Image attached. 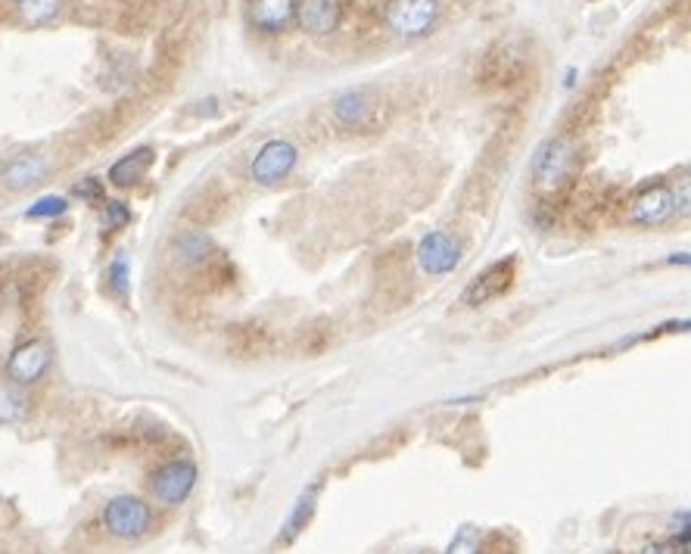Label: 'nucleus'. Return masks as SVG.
I'll return each instance as SVG.
<instances>
[{"mask_svg": "<svg viewBox=\"0 0 691 554\" xmlns=\"http://www.w3.org/2000/svg\"><path fill=\"white\" fill-rule=\"evenodd\" d=\"M101 523L119 542H138L153 530V508L138 495H116L103 505Z\"/></svg>", "mask_w": 691, "mask_h": 554, "instance_id": "obj_1", "label": "nucleus"}, {"mask_svg": "<svg viewBox=\"0 0 691 554\" xmlns=\"http://www.w3.org/2000/svg\"><path fill=\"white\" fill-rule=\"evenodd\" d=\"M579 165V156H576V146L570 144L567 138H551L546 144L536 150V160H532V181L542 193H558L561 187H567V181L573 178Z\"/></svg>", "mask_w": 691, "mask_h": 554, "instance_id": "obj_2", "label": "nucleus"}, {"mask_svg": "<svg viewBox=\"0 0 691 554\" xmlns=\"http://www.w3.org/2000/svg\"><path fill=\"white\" fill-rule=\"evenodd\" d=\"M443 16V3L440 0H389L387 3V28L399 38H424L436 28V22Z\"/></svg>", "mask_w": 691, "mask_h": 554, "instance_id": "obj_3", "label": "nucleus"}, {"mask_svg": "<svg viewBox=\"0 0 691 554\" xmlns=\"http://www.w3.org/2000/svg\"><path fill=\"white\" fill-rule=\"evenodd\" d=\"M197 464L190 458H178V461H168L163 468H156L153 476H150V493L153 498L165 505V508H175L190 498L194 486H197Z\"/></svg>", "mask_w": 691, "mask_h": 554, "instance_id": "obj_4", "label": "nucleus"}, {"mask_svg": "<svg viewBox=\"0 0 691 554\" xmlns=\"http://www.w3.org/2000/svg\"><path fill=\"white\" fill-rule=\"evenodd\" d=\"M50 362H54V350L44 340H25V343H20L16 350L10 352L3 377L25 390V387H35L44 374L50 370Z\"/></svg>", "mask_w": 691, "mask_h": 554, "instance_id": "obj_5", "label": "nucleus"}, {"mask_svg": "<svg viewBox=\"0 0 691 554\" xmlns=\"http://www.w3.org/2000/svg\"><path fill=\"white\" fill-rule=\"evenodd\" d=\"M380 113H384V97L371 87H355V91H346L333 103V116L337 122L346 125V128H355V131H371L380 122Z\"/></svg>", "mask_w": 691, "mask_h": 554, "instance_id": "obj_6", "label": "nucleus"}, {"mask_svg": "<svg viewBox=\"0 0 691 554\" xmlns=\"http://www.w3.org/2000/svg\"><path fill=\"white\" fill-rule=\"evenodd\" d=\"M296 160H300V150L284 138H274V141L259 146V153L253 156V165H249V175H253L256 185L262 187L281 185L286 175L296 168Z\"/></svg>", "mask_w": 691, "mask_h": 554, "instance_id": "obj_7", "label": "nucleus"}, {"mask_svg": "<svg viewBox=\"0 0 691 554\" xmlns=\"http://www.w3.org/2000/svg\"><path fill=\"white\" fill-rule=\"evenodd\" d=\"M461 262V247L455 237H448L443 231H430L428 237H421L418 244V266L430 278H443L452 274Z\"/></svg>", "mask_w": 691, "mask_h": 554, "instance_id": "obj_8", "label": "nucleus"}, {"mask_svg": "<svg viewBox=\"0 0 691 554\" xmlns=\"http://www.w3.org/2000/svg\"><path fill=\"white\" fill-rule=\"evenodd\" d=\"M514 274H517V262L514 259H502V262H492L487 271H480L473 281L465 290V306H487L492 299L505 296L514 284Z\"/></svg>", "mask_w": 691, "mask_h": 554, "instance_id": "obj_9", "label": "nucleus"}, {"mask_svg": "<svg viewBox=\"0 0 691 554\" xmlns=\"http://www.w3.org/2000/svg\"><path fill=\"white\" fill-rule=\"evenodd\" d=\"M676 212V197L667 185H651L645 187L630 205V222L632 225L654 227L664 225Z\"/></svg>", "mask_w": 691, "mask_h": 554, "instance_id": "obj_10", "label": "nucleus"}, {"mask_svg": "<svg viewBox=\"0 0 691 554\" xmlns=\"http://www.w3.org/2000/svg\"><path fill=\"white\" fill-rule=\"evenodd\" d=\"M296 20L312 38H327L343 22V0H300Z\"/></svg>", "mask_w": 691, "mask_h": 554, "instance_id": "obj_11", "label": "nucleus"}, {"mask_svg": "<svg viewBox=\"0 0 691 554\" xmlns=\"http://www.w3.org/2000/svg\"><path fill=\"white\" fill-rule=\"evenodd\" d=\"M50 172V160L44 153H22V156H13L10 163L0 168V185L7 190H32L35 185H42Z\"/></svg>", "mask_w": 691, "mask_h": 554, "instance_id": "obj_12", "label": "nucleus"}, {"mask_svg": "<svg viewBox=\"0 0 691 554\" xmlns=\"http://www.w3.org/2000/svg\"><path fill=\"white\" fill-rule=\"evenodd\" d=\"M296 3L300 0H249V22L262 35H281L296 20Z\"/></svg>", "mask_w": 691, "mask_h": 554, "instance_id": "obj_13", "label": "nucleus"}, {"mask_svg": "<svg viewBox=\"0 0 691 554\" xmlns=\"http://www.w3.org/2000/svg\"><path fill=\"white\" fill-rule=\"evenodd\" d=\"M156 163V150L153 146H138L128 156H122L119 163L109 168V185L116 187H134L143 181V175Z\"/></svg>", "mask_w": 691, "mask_h": 554, "instance_id": "obj_14", "label": "nucleus"}, {"mask_svg": "<svg viewBox=\"0 0 691 554\" xmlns=\"http://www.w3.org/2000/svg\"><path fill=\"white\" fill-rule=\"evenodd\" d=\"M212 249H215V244L206 234H200V231H184V234H178L172 240V262L181 268L206 266L212 259Z\"/></svg>", "mask_w": 691, "mask_h": 554, "instance_id": "obj_15", "label": "nucleus"}, {"mask_svg": "<svg viewBox=\"0 0 691 554\" xmlns=\"http://www.w3.org/2000/svg\"><path fill=\"white\" fill-rule=\"evenodd\" d=\"M28 414H32V402L25 390L0 377V427H16L22 421H28Z\"/></svg>", "mask_w": 691, "mask_h": 554, "instance_id": "obj_16", "label": "nucleus"}, {"mask_svg": "<svg viewBox=\"0 0 691 554\" xmlns=\"http://www.w3.org/2000/svg\"><path fill=\"white\" fill-rule=\"evenodd\" d=\"M520 75V62L508 50H489L483 69L477 72V79H483V84H511Z\"/></svg>", "mask_w": 691, "mask_h": 554, "instance_id": "obj_17", "label": "nucleus"}, {"mask_svg": "<svg viewBox=\"0 0 691 554\" xmlns=\"http://www.w3.org/2000/svg\"><path fill=\"white\" fill-rule=\"evenodd\" d=\"M62 3H66V0H13L16 16H20L22 25H28V28L50 25V22L60 16Z\"/></svg>", "mask_w": 691, "mask_h": 554, "instance_id": "obj_18", "label": "nucleus"}, {"mask_svg": "<svg viewBox=\"0 0 691 554\" xmlns=\"http://www.w3.org/2000/svg\"><path fill=\"white\" fill-rule=\"evenodd\" d=\"M315 505H318V486H308L300 495V502L293 505V511L284 520V527H281V542H293L296 535L303 533L305 527H308V520H312V514H315Z\"/></svg>", "mask_w": 691, "mask_h": 554, "instance_id": "obj_19", "label": "nucleus"}, {"mask_svg": "<svg viewBox=\"0 0 691 554\" xmlns=\"http://www.w3.org/2000/svg\"><path fill=\"white\" fill-rule=\"evenodd\" d=\"M446 554H483V535H480L477 527L465 523V527L455 533V539L448 542Z\"/></svg>", "mask_w": 691, "mask_h": 554, "instance_id": "obj_20", "label": "nucleus"}, {"mask_svg": "<svg viewBox=\"0 0 691 554\" xmlns=\"http://www.w3.org/2000/svg\"><path fill=\"white\" fill-rule=\"evenodd\" d=\"M66 209H69V200L50 193V197H42V200H35V203L28 205L25 219H35V222H42V219H60Z\"/></svg>", "mask_w": 691, "mask_h": 554, "instance_id": "obj_21", "label": "nucleus"}, {"mask_svg": "<svg viewBox=\"0 0 691 554\" xmlns=\"http://www.w3.org/2000/svg\"><path fill=\"white\" fill-rule=\"evenodd\" d=\"M106 278H109V287H113V293H116L119 299H125V296H128V281H131L128 259H125V256H116V259H113V266L106 268Z\"/></svg>", "mask_w": 691, "mask_h": 554, "instance_id": "obj_22", "label": "nucleus"}, {"mask_svg": "<svg viewBox=\"0 0 691 554\" xmlns=\"http://www.w3.org/2000/svg\"><path fill=\"white\" fill-rule=\"evenodd\" d=\"M131 222V209L122 200H106L103 203V227L106 231H122Z\"/></svg>", "mask_w": 691, "mask_h": 554, "instance_id": "obj_23", "label": "nucleus"}, {"mask_svg": "<svg viewBox=\"0 0 691 554\" xmlns=\"http://www.w3.org/2000/svg\"><path fill=\"white\" fill-rule=\"evenodd\" d=\"M642 554H689V542H679V539H670V542H648Z\"/></svg>", "mask_w": 691, "mask_h": 554, "instance_id": "obj_24", "label": "nucleus"}, {"mask_svg": "<svg viewBox=\"0 0 691 554\" xmlns=\"http://www.w3.org/2000/svg\"><path fill=\"white\" fill-rule=\"evenodd\" d=\"M75 193L82 197V200H103V185L97 178H84L75 185Z\"/></svg>", "mask_w": 691, "mask_h": 554, "instance_id": "obj_25", "label": "nucleus"}]
</instances>
